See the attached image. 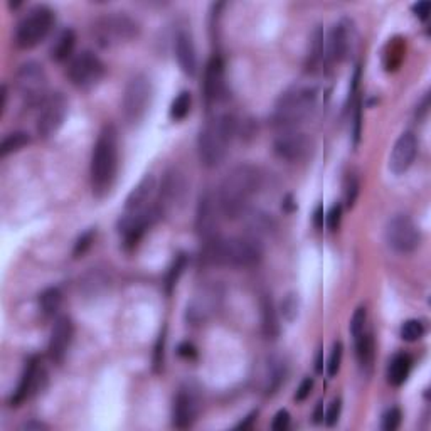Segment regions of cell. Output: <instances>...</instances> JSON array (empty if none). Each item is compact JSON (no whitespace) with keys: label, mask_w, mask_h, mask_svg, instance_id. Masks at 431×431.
<instances>
[{"label":"cell","mask_w":431,"mask_h":431,"mask_svg":"<svg viewBox=\"0 0 431 431\" xmlns=\"http://www.w3.org/2000/svg\"><path fill=\"white\" fill-rule=\"evenodd\" d=\"M261 187V172L254 166H238L223 179L217 192L221 214L238 219L248 212L249 203Z\"/></svg>","instance_id":"obj_1"},{"label":"cell","mask_w":431,"mask_h":431,"mask_svg":"<svg viewBox=\"0 0 431 431\" xmlns=\"http://www.w3.org/2000/svg\"><path fill=\"white\" fill-rule=\"evenodd\" d=\"M203 258L207 263L233 268H251L263 258V246L254 236L217 238L204 244Z\"/></svg>","instance_id":"obj_2"},{"label":"cell","mask_w":431,"mask_h":431,"mask_svg":"<svg viewBox=\"0 0 431 431\" xmlns=\"http://www.w3.org/2000/svg\"><path fill=\"white\" fill-rule=\"evenodd\" d=\"M320 92L317 86L295 85L282 94L273 112V125L277 129L295 130L309 120L319 106Z\"/></svg>","instance_id":"obj_3"},{"label":"cell","mask_w":431,"mask_h":431,"mask_svg":"<svg viewBox=\"0 0 431 431\" xmlns=\"http://www.w3.org/2000/svg\"><path fill=\"white\" fill-rule=\"evenodd\" d=\"M118 172V133L113 125H106L98 135L92 155L93 194L103 197L113 187Z\"/></svg>","instance_id":"obj_4"},{"label":"cell","mask_w":431,"mask_h":431,"mask_svg":"<svg viewBox=\"0 0 431 431\" xmlns=\"http://www.w3.org/2000/svg\"><path fill=\"white\" fill-rule=\"evenodd\" d=\"M236 120L231 115H217L206 123L197 140V154L204 167H217L228 155L236 135Z\"/></svg>","instance_id":"obj_5"},{"label":"cell","mask_w":431,"mask_h":431,"mask_svg":"<svg viewBox=\"0 0 431 431\" xmlns=\"http://www.w3.org/2000/svg\"><path fill=\"white\" fill-rule=\"evenodd\" d=\"M140 32L133 19L123 12H112L98 17L92 26V36L100 48L110 49L131 43Z\"/></svg>","instance_id":"obj_6"},{"label":"cell","mask_w":431,"mask_h":431,"mask_svg":"<svg viewBox=\"0 0 431 431\" xmlns=\"http://www.w3.org/2000/svg\"><path fill=\"white\" fill-rule=\"evenodd\" d=\"M152 98H154V88L150 80L145 75L133 76L126 85L123 93L122 112L123 118L130 125H137L145 118L147 112L150 110Z\"/></svg>","instance_id":"obj_7"},{"label":"cell","mask_w":431,"mask_h":431,"mask_svg":"<svg viewBox=\"0 0 431 431\" xmlns=\"http://www.w3.org/2000/svg\"><path fill=\"white\" fill-rule=\"evenodd\" d=\"M52 22H54V14H52L49 7H34L19 22L17 31H15V44L20 49H31L38 46L41 41H44V38L49 34Z\"/></svg>","instance_id":"obj_8"},{"label":"cell","mask_w":431,"mask_h":431,"mask_svg":"<svg viewBox=\"0 0 431 431\" xmlns=\"http://www.w3.org/2000/svg\"><path fill=\"white\" fill-rule=\"evenodd\" d=\"M17 93L26 106H41L46 100L48 76L43 66L38 63H26L19 68L15 76Z\"/></svg>","instance_id":"obj_9"},{"label":"cell","mask_w":431,"mask_h":431,"mask_svg":"<svg viewBox=\"0 0 431 431\" xmlns=\"http://www.w3.org/2000/svg\"><path fill=\"white\" fill-rule=\"evenodd\" d=\"M68 76L76 88L89 89L103 80L105 64L94 52L83 51L71 59Z\"/></svg>","instance_id":"obj_10"},{"label":"cell","mask_w":431,"mask_h":431,"mask_svg":"<svg viewBox=\"0 0 431 431\" xmlns=\"http://www.w3.org/2000/svg\"><path fill=\"white\" fill-rule=\"evenodd\" d=\"M69 101L63 93L49 94L43 105L39 106L38 122H36V130L41 138H49L57 133V130L63 126V123L68 117Z\"/></svg>","instance_id":"obj_11"},{"label":"cell","mask_w":431,"mask_h":431,"mask_svg":"<svg viewBox=\"0 0 431 431\" xmlns=\"http://www.w3.org/2000/svg\"><path fill=\"white\" fill-rule=\"evenodd\" d=\"M420 229L406 214H396L386 226V243L397 253H411L420 246Z\"/></svg>","instance_id":"obj_12"},{"label":"cell","mask_w":431,"mask_h":431,"mask_svg":"<svg viewBox=\"0 0 431 431\" xmlns=\"http://www.w3.org/2000/svg\"><path fill=\"white\" fill-rule=\"evenodd\" d=\"M275 154L286 162H302L309 159L314 150V142L307 133L298 129L283 130L273 143Z\"/></svg>","instance_id":"obj_13"},{"label":"cell","mask_w":431,"mask_h":431,"mask_svg":"<svg viewBox=\"0 0 431 431\" xmlns=\"http://www.w3.org/2000/svg\"><path fill=\"white\" fill-rule=\"evenodd\" d=\"M219 212L221 209L216 197L211 192H204L199 197L196 212V231L204 244L212 243V241L219 238V235H217V226H219L217 214Z\"/></svg>","instance_id":"obj_14"},{"label":"cell","mask_w":431,"mask_h":431,"mask_svg":"<svg viewBox=\"0 0 431 431\" xmlns=\"http://www.w3.org/2000/svg\"><path fill=\"white\" fill-rule=\"evenodd\" d=\"M157 217H160L157 207H147L137 212H125V216L120 221V235L123 238V244L126 248L137 246L142 236L147 233V229L157 221Z\"/></svg>","instance_id":"obj_15"},{"label":"cell","mask_w":431,"mask_h":431,"mask_svg":"<svg viewBox=\"0 0 431 431\" xmlns=\"http://www.w3.org/2000/svg\"><path fill=\"white\" fill-rule=\"evenodd\" d=\"M354 46V27L351 20L344 19L332 27L326 44V64L342 63Z\"/></svg>","instance_id":"obj_16"},{"label":"cell","mask_w":431,"mask_h":431,"mask_svg":"<svg viewBox=\"0 0 431 431\" xmlns=\"http://www.w3.org/2000/svg\"><path fill=\"white\" fill-rule=\"evenodd\" d=\"M186 192L187 182L184 174H180V172L175 169L167 172L162 186H160V196L157 204L160 216L174 212L179 206H182L184 199H186Z\"/></svg>","instance_id":"obj_17"},{"label":"cell","mask_w":431,"mask_h":431,"mask_svg":"<svg viewBox=\"0 0 431 431\" xmlns=\"http://www.w3.org/2000/svg\"><path fill=\"white\" fill-rule=\"evenodd\" d=\"M418 154V140L413 131H404L396 143H394L391 157H389V169L393 174H404L413 166Z\"/></svg>","instance_id":"obj_18"},{"label":"cell","mask_w":431,"mask_h":431,"mask_svg":"<svg viewBox=\"0 0 431 431\" xmlns=\"http://www.w3.org/2000/svg\"><path fill=\"white\" fill-rule=\"evenodd\" d=\"M226 81H224V64L221 57L214 56L206 66L204 73V98L207 105H214L224 98Z\"/></svg>","instance_id":"obj_19"},{"label":"cell","mask_w":431,"mask_h":431,"mask_svg":"<svg viewBox=\"0 0 431 431\" xmlns=\"http://www.w3.org/2000/svg\"><path fill=\"white\" fill-rule=\"evenodd\" d=\"M73 335H75V328H73L71 320L68 317L56 319L54 327L51 330V339H49V356L54 363H63L73 342Z\"/></svg>","instance_id":"obj_20"},{"label":"cell","mask_w":431,"mask_h":431,"mask_svg":"<svg viewBox=\"0 0 431 431\" xmlns=\"http://www.w3.org/2000/svg\"><path fill=\"white\" fill-rule=\"evenodd\" d=\"M197 416V400L191 391H179L174 400V408H172V418L174 425L177 428H189L196 421Z\"/></svg>","instance_id":"obj_21"},{"label":"cell","mask_w":431,"mask_h":431,"mask_svg":"<svg viewBox=\"0 0 431 431\" xmlns=\"http://www.w3.org/2000/svg\"><path fill=\"white\" fill-rule=\"evenodd\" d=\"M41 374H43V371H39L38 360L36 359L29 360V363L26 364V367H24L22 376H20L17 389H15V393L12 394V400H10L12 406L22 404L24 401H26L27 397L34 393V389L38 388V384H39Z\"/></svg>","instance_id":"obj_22"},{"label":"cell","mask_w":431,"mask_h":431,"mask_svg":"<svg viewBox=\"0 0 431 431\" xmlns=\"http://www.w3.org/2000/svg\"><path fill=\"white\" fill-rule=\"evenodd\" d=\"M155 192V177L152 174H147L140 182L137 184L126 197L125 212H137L149 207L150 199Z\"/></svg>","instance_id":"obj_23"},{"label":"cell","mask_w":431,"mask_h":431,"mask_svg":"<svg viewBox=\"0 0 431 431\" xmlns=\"http://www.w3.org/2000/svg\"><path fill=\"white\" fill-rule=\"evenodd\" d=\"M175 56H177L180 69H182L186 75L194 76L197 69L196 48L191 34L186 31H180L177 38H175Z\"/></svg>","instance_id":"obj_24"},{"label":"cell","mask_w":431,"mask_h":431,"mask_svg":"<svg viewBox=\"0 0 431 431\" xmlns=\"http://www.w3.org/2000/svg\"><path fill=\"white\" fill-rule=\"evenodd\" d=\"M356 342V356L359 360V366L364 372H371L372 366H374L376 357V342L372 332L366 328L359 337L354 339Z\"/></svg>","instance_id":"obj_25"},{"label":"cell","mask_w":431,"mask_h":431,"mask_svg":"<svg viewBox=\"0 0 431 431\" xmlns=\"http://www.w3.org/2000/svg\"><path fill=\"white\" fill-rule=\"evenodd\" d=\"M286 372H288V369H286L285 360L280 359V357H272V359L268 360L265 384L266 394H275L282 388V384L285 383L286 379Z\"/></svg>","instance_id":"obj_26"},{"label":"cell","mask_w":431,"mask_h":431,"mask_svg":"<svg viewBox=\"0 0 431 431\" xmlns=\"http://www.w3.org/2000/svg\"><path fill=\"white\" fill-rule=\"evenodd\" d=\"M413 360L408 354H396L391 359L388 367V383L391 386H401L408 379L411 372Z\"/></svg>","instance_id":"obj_27"},{"label":"cell","mask_w":431,"mask_h":431,"mask_svg":"<svg viewBox=\"0 0 431 431\" xmlns=\"http://www.w3.org/2000/svg\"><path fill=\"white\" fill-rule=\"evenodd\" d=\"M76 46V34L73 29H64L59 36H57L54 44L51 46V57L57 63H63V61L71 57L73 51Z\"/></svg>","instance_id":"obj_28"},{"label":"cell","mask_w":431,"mask_h":431,"mask_svg":"<svg viewBox=\"0 0 431 431\" xmlns=\"http://www.w3.org/2000/svg\"><path fill=\"white\" fill-rule=\"evenodd\" d=\"M326 66V38H323L322 29H315L314 36L310 41L309 51V69L317 71V69Z\"/></svg>","instance_id":"obj_29"},{"label":"cell","mask_w":431,"mask_h":431,"mask_svg":"<svg viewBox=\"0 0 431 431\" xmlns=\"http://www.w3.org/2000/svg\"><path fill=\"white\" fill-rule=\"evenodd\" d=\"M263 332L268 339H277L280 334V323H278L277 310L272 298L266 297L263 302Z\"/></svg>","instance_id":"obj_30"},{"label":"cell","mask_w":431,"mask_h":431,"mask_svg":"<svg viewBox=\"0 0 431 431\" xmlns=\"http://www.w3.org/2000/svg\"><path fill=\"white\" fill-rule=\"evenodd\" d=\"M61 303H63V295L57 288H48L41 293L39 297V307L44 317L51 319L59 312Z\"/></svg>","instance_id":"obj_31"},{"label":"cell","mask_w":431,"mask_h":431,"mask_svg":"<svg viewBox=\"0 0 431 431\" xmlns=\"http://www.w3.org/2000/svg\"><path fill=\"white\" fill-rule=\"evenodd\" d=\"M27 143H29V135L26 131H14V133L7 135V137L3 138L2 145H0V155H2V157H7L9 154H14V152L24 149Z\"/></svg>","instance_id":"obj_32"},{"label":"cell","mask_w":431,"mask_h":431,"mask_svg":"<svg viewBox=\"0 0 431 431\" xmlns=\"http://www.w3.org/2000/svg\"><path fill=\"white\" fill-rule=\"evenodd\" d=\"M191 103H192V98L191 93L189 92H182L177 94V98H175L174 101H172L170 105V118L174 122H180L184 120V118L187 117L189 112H191Z\"/></svg>","instance_id":"obj_33"},{"label":"cell","mask_w":431,"mask_h":431,"mask_svg":"<svg viewBox=\"0 0 431 431\" xmlns=\"http://www.w3.org/2000/svg\"><path fill=\"white\" fill-rule=\"evenodd\" d=\"M423 335H425V323L421 320H406L403 327H401V339L406 340V342H416Z\"/></svg>","instance_id":"obj_34"},{"label":"cell","mask_w":431,"mask_h":431,"mask_svg":"<svg viewBox=\"0 0 431 431\" xmlns=\"http://www.w3.org/2000/svg\"><path fill=\"white\" fill-rule=\"evenodd\" d=\"M298 309H300V300H298V295L295 293L286 295L285 300H283L280 305L282 315L286 322H293V320L298 317Z\"/></svg>","instance_id":"obj_35"},{"label":"cell","mask_w":431,"mask_h":431,"mask_svg":"<svg viewBox=\"0 0 431 431\" xmlns=\"http://www.w3.org/2000/svg\"><path fill=\"white\" fill-rule=\"evenodd\" d=\"M342 356H344V346L340 340L332 346L330 351V357H328L327 360V374L330 377L337 376L339 369H340V363H342Z\"/></svg>","instance_id":"obj_36"},{"label":"cell","mask_w":431,"mask_h":431,"mask_svg":"<svg viewBox=\"0 0 431 431\" xmlns=\"http://www.w3.org/2000/svg\"><path fill=\"white\" fill-rule=\"evenodd\" d=\"M367 328V312L364 307H359L354 312V315H352V320H351V334L352 337H359L360 334H363L364 330Z\"/></svg>","instance_id":"obj_37"},{"label":"cell","mask_w":431,"mask_h":431,"mask_svg":"<svg viewBox=\"0 0 431 431\" xmlns=\"http://www.w3.org/2000/svg\"><path fill=\"white\" fill-rule=\"evenodd\" d=\"M357 196H359V180H357L356 175L349 174L346 179V186H344V197H346L347 207L354 206Z\"/></svg>","instance_id":"obj_38"},{"label":"cell","mask_w":431,"mask_h":431,"mask_svg":"<svg viewBox=\"0 0 431 431\" xmlns=\"http://www.w3.org/2000/svg\"><path fill=\"white\" fill-rule=\"evenodd\" d=\"M401 418H403V414H401L400 409L391 408L388 413L384 414V418H383V430L384 431H396L401 425Z\"/></svg>","instance_id":"obj_39"},{"label":"cell","mask_w":431,"mask_h":431,"mask_svg":"<svg viewBox=\"0 0 431 431\" xmlns=\"http://www.w3.org/2000/svg\"><path fill=\"white\" fill-rule=\"evenodd\" d=\"M340 221H342V206H340V204H334V206L330 207V211L327 212L326 217V224L328 231H337Z\"/></svg>","instance_id":"obj_40"},{"label":"cell","mask_w":431,"mask_h":431,"mask_svg":"<svg viewBox=\"0 0 431 431\" xmlns=\"http://www.w3.org/2000/svg\"><path fill=\"white\" fill-rule=\"evenodd\" d=\"M340 411H342V401H340L337 397V400H334L330 404H328L326 416H323V420H326V425L327 426L337 425V421L340 418Z\"/></svg>","instance_id":"obj_41"},{"label":"cell","mask_w":431,"mask_h":431,"mask_svg":"<svg viewBox=\"0 0 431 431\" xmlns=\"http://www.w3.org/2000/svg\"><path fill=\"white\" fill-rule=\"evenodd\" d=\"M184 266H186V258L180 256L177 261H175V265L172 266L169 277H167V288H169V291L174 288L175 285H177V280L180 277V273L184 272Z\"/></svg>","instance_id":"obj_42"},{"label":"cell","mask_w":431,"mask_h":431,"mask_svg":"<svg viewBox=\"0 0 431 431\" xmlns=\"http://www.w3.org/2000/svg\"><path fill=\"white\" fill-rule=\"evenodd\" d=\"M93 238H94V231L92 229V231L85 233V235L76 241L75 256H81V254H85L86 251H88L89 246H92V243H93Z\"/></svg>","instance_id":"obj_43"},{"label":"cell","mask_w":431,"mask_h":431,"mask_svg":"<svg viewBox=\"0 0 431 431\" xmlns=\"http://www.w3.org/2000/svg\"><path fill=\"white\" fill-rule=\"evenodd\" d=\"M290 426V413L286 409H280L277 414H275L273 423H272V430L275 431H285Z\"/></svg>","instance_id":"obj_44"},{"label":"cell","mask_w":431,"mask_h":431,"mask_svg":"<svg viewBox=\"0 0 431 431\" xmlns=\"http://www.w3.org/2000/svg\"><path fill=\"white\" fill-rule=\"evenodd\" d=\"M312 389H314V379H312V377H305V379L300 383V386H298L297 394H295V400H297L298 403L305 401L307 397L310 396Z\"/></svg>","instance_id":"obj_45"},{"label":"cell","mask_w":431,"mask_h":431,"mask_svg":"<svg viewBox=\"0 0 431 431\" xmlns=\"http://www.w3.org/2000/svg\"><path fill=\"white\" fill-rule=\"evenodd\" d=\"M163 342H166V334L160 335L159 342H157V347H155V359H154L155 369H159L160 366H162V363H163Z\"/></svg>","instance_id":"obj_46"},{"label":"cell","mask_w":431,"mask_h":431,"mask_svg":"<svg viewBox=\"0 0 431 431\" xmlns=\"http://www.w3.org/2000/svg\"><path fill=\"white\" fill-rule=\"evenodd\" d=\"M413 9H414V12H416L418 17H420L421 20H426V19H428L431 6H430V2H418L416 6L413 7Z\"/></svg>","instance_id":"obj_47"},{"label":"cell","mask_w":431,"mask_h":431,"mask_svg":"<svg viewBox=\"0 0 431 431\" xmlns=\"http://www.w3.org/2000/svg\"><path fill=\"white\" fill-rule=\"evenodd\" d=\"M356 126H354V143H357L359 142V138H360V105L357 103V106H356Z\"/></svg>","instance_id":"obj_48"},{"label":"cell","mask_w":431,"mask_h":431,"mask_svg":"<svg viewBox=\"0 0 431 431\" xmlns=\"http://www.w3.org/2000/svg\"><path fill=\"white\" fill-rule=\"evenodd\" d=\"M314 223L317 228H322L323 226V212H322V206H319L315 209V216H314Z\"/></svg>","instance_id":"obj_49"},{"label":"cell","mask_w":431,"mask_h":431,"mask_svg":"<svg viewBox=\"0 0 431 431\" xmlns=\"http://www.w3.org/2000/svg\"><path fill=\"white\" fill-rule=\"evenodd\" d=\"M46 428H48V426L43 425V423H39V421H29L22 426V430H46Z\"/></svg>","instance_id":"obj_50"},{"label":"cell","mask_w":431,"mask_h":431,"mask_svg":"<svg viewBox=\"0 0 431 431\" xmlns=\"http://www.w3.org/2000/svg\"><path fill=\"white\" fill-rule=\"evenodd\" d=\"M323 421V404L322 401L317 404V408H315V413H314V423H320Z\"/></svg>","instance_id":"obj_51"},{"label":"cell","mask_w":431,"mask_h":431,"mask_svg":"<svg viewBox=\"0 0 431 431\" xmlns=\"http://www.w3.org/2000/svg\"><path fill=\"white\" fill-rule=\"evenodd\" d=\"M256 414H258V413H251V414H249V416L246 418V421L241 423V425H238V428H241V430L249 428V426H251V423H253L254 420H256Z\"/></svg>","instance_id":"obj_52"},{"label":"cell","mask_w":431,"mask_h":431,"mask_svg":"<svg viewBox=\"0 0 431 431\" xmlns=\"http://www.w3.org/2000/svg\"><path fill=\"white\" fill-rule=\"evenodd\" d=\"M180 354L186 356V357L194 356V347L189 346V344H184V346H180Z\"/></svg>","instance_id":"obj_53"},{"label":"cell","mask_w":431,"mask_h":431,"mask_svg":"<svg viewBox=\"0 0 431 431\" xmlns=\"http://www.w3.org/2000/svg\"><path fill=\"white\" fill-rule=\"evenodd\" d=\"M322 356H323V352L320 351V352H319V356H317V364H315V369H317L319 374H322V372H323V360H322Z\"/></svg>","instance_id":"obj_54"},{"label":"cell","mask_w":431,"mask_h":431,"mask_svg":"<svg viewBox=\"0 0 431 431\" xmlns=\"http://www.w3.org/2000/svg\"><path fill=\"white\" fill-rule=\"evenodd\" d=\"M6 106H7V86H2V105H0L2 113L6 112Z\"/></svg>","instance_id":"obj_55"}]
</instances>
